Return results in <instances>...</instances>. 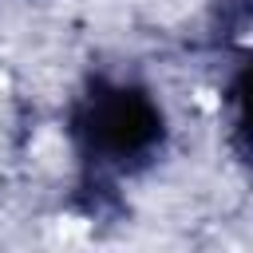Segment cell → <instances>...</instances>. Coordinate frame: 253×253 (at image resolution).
Returning <instances> with one entry per match:
<instances>
[{"label": "cell", "instance_id": "6da1fadb", "mask_svg": "<svg viewBox=\"0 0 253 253\" xmlns=\"http://www.w3.org/2000/svg\"><path fill=\"white\" fill-rule=\"evenodd\" d=\"M75 138L95 166H126L146 158L162 138V111L134 87L99 83L75 111Z\"/></svg>", "mask_w": 253, "mask_h": 253}]
</instances>
